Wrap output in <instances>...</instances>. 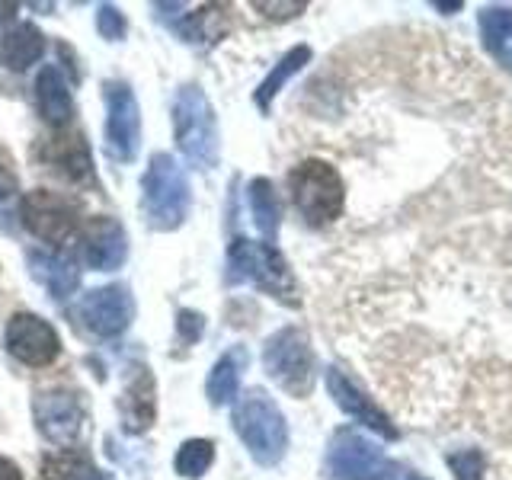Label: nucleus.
<instances>
[{
    "mask_svg": "<svg viewBox=\"0 0 512 480\" xmlns=\"http://www.w3.org/2000/svg\"><path fill=\"white\" fill-rule=\"evenodd\" d=\"M93 474L96 471H90V461L80 452H68V448H61V452L42 461L45 480H93Z\"/></svg>",
    "mask_w": 512,
    "mask_h": 480,
    "instance_id": "nucleus-26",
    "label": "nucleus"
},
{
    "mask_svg": "<svg viewBox=\"0 0 512 480\" xmlns=\"http://www.w3.org/2000/svg\"><path fill=\"white\" fill-rule=\"evenodd\" d=\"M32 420L52 445H74L84 429V407L74 391H39L32 397Z\"/></svg>",
    "mask_w": 512,
    "mask_h": 480,
    "instance_id": "nucleus-11",
    "label": "nucleus"
},
{
    "mask_svg": "<svg viewBox=\"0 0 512 480\" xmlns=\"http://www.w3.org/2000/svg\"><path fill=\"white\" fill-rule=\"evenodd\" d=\"M288 189H292L295 208L311 228H324V224H333L343 215L346 186L343 176L327 160H301L288 173Z\"/></svg>",
    "mask_w": 512,
    "mask_h": 480,
    "instance_id": "nucleus-5",
    "label": "nucleus"
},
{
    "mask_svg": "<svg viewBox=\"0 0 512 480\" xmlns=\"http://www.w3.org/2000/svg\"><path fill=\"white\" fill-rule=\"evenodd\" d=\"M176 330H180V340L189 346V343H196L199 336H202L205 320L196 311H180V314H176Z\"/></svg>",
    "mask_w": 512,
    "mask_h": 480,
    "instance_id": "nucleus-30",
    "label": "nucleus"
},
{
    "mask_svg": "<svg viewBox=\"0 0 512 480\" xmlns=\"http://www.w3.org/2000/svg\"><path fill=\"white\" fill-rule=\"evenodd\" d=\"M192 192L183 167L170 154H154L141 180V212L154 231H176L189 218Z\"/></svg>",
    "mask_w": 512,
    "mask_h": 480,
    "instance_id": "nucleus-4",
    "label": "nucleus"
},
{
    "mask_svg": "<svg viewBox=\"0 0 512 480\" xmlns=\"http://www.w3.org/2000/svg\"><path fill=\"white\" fill-rule=\"evenodd\" d=\"M448 468H452L455 480H484V468L487 461L477 448H461V452H448L445 455Z\"/></svg>",
    "mask_w": 512,
    "mask_h": 480,
    "instance_id": "nucleus-27",
    "label": "nucleus"
},
{
    "mask_svg": "<svg viewBox=\"0 0 512 480\" xmlns=\"http://www.w3.org/2000/svg\"><path fill=\"white\" fill-rule=\"evenodd\" d=\"M4 343L13 359H20L23 365H32V368L55 362L61 352V340L55 327L36 314H13L7 320Z\"/></svg>",
    "mask_w": 512,
    "mask_h": 480,
    "instance_id": "nucleus-12",
    "label": "nucleus"
},
{
    "mask_svg": "<svg viewBox=\"0 0 512 480\" xmlns=\"http://www.w3.org/2000/svg\"><path fill=\"white\" fill-rule=\"evenodd\" d=\"M80 253L84 263L96 272H112L125 263L128 256V237L125 228L109 215H96L80 231Z\"/></svg>",
    "mask_w": 512,
    "mask_h": 480,
    "instance_id": "nucleus-14",
    "label": "nucleus"
},
{
    "mask_svg": "<svg viewBox=\"0 0 512 480\" xmlns=\"http://www.w3.org/2000/svg\"><path fill=\"white\" fill-rule=\"evenodd\" d=\"M173 135L176 148L196 170H215L221 154V135L215 109L202 87L189 84L173 100Z\"/></svg>",
    "mask_w": 512,
    "mask_h": 480,
    "instance_id": "nucleus-1",
    "label": "nucleus"
},
{
    "mask_svg": "<svg viewBox=\"0 0 512 480\" xmlns=\"http://www.w3.org/2000/svg\"><path fill=\"white\" fill-rule=\"evenodd\" d=\"M253 10H260L266 20H292V16L304 13L308 10V4L304 0H292V4H269V0H253Z\"/></svg>",
    "mask_w": 512,
    "mask_h": 480,
    "instance_id": "nucleus-29",
    "label": "nucleus"
},
{
    "mask_svg": "<svg viewBox=\"0 0 512 480\" xmlns=\"http://www.w3.org/2000/svg\"><path fill=\"white\" fill-rule=\"evenodd\" d=\"M42 157H45V164H52L61 176H68L71 183H84L93 176L90 148H87V138L80 132H58L55 138H48Z\"/></svg>",
    "mask_w": 512,
    "mask_h": 480,
    "instance_id": "nucleus-16",
    "label": "nucleus"
},
{
    "mask_svg": "<svg viewBox=\"0 0 512 480\" xmlns=\"http://www.w3.org/2000/svg\"><path fill=\"white\" fill-rule=\"evenodd\" d=\"M45 52V36L39 26L32 23H16L0 36V64L10 71H26L32 68Z\"/></svg>",
    "mask_w": 512,
    "mask_h": 480,
    "instance_id": "nucleus-19",
    "label": "nucleus"
},
{
    "mask_svg": "<svg viewBox=\"0 0 512 480\" xmlns=\"http://www.w3.org/2000/svg\"><path fill=\"white\" fill-rule=\"evenodd\" d=\"M228 282H250L260 292L272 295L276 301L288 304V308H298L301 295H298V282L288 269L285 256L272 247L260 244V240L250 237H237L231 250H228Z\"/></svg>",
    "mask_w": 512,
    "mask_h": 480,
    "instance_id": "nucleus-2",
    "label": "nucleus"
},
{
    "mask_svg": "<svg viewBox=\"0 0 512 480\" xmlns=\"http://www.w3.org/2000/svg\"><path fill=\"white\" fill-rule=\"evenodd\" d=\"M93 480H109V477H103V474H93Z\"/></svg>",
    "mask_w": 512,
    "mask_h": 480,
    "instance_id": "nucleus-34",
    "label": "nucleus"
},
{
    "mask_svg": "<svg viewBox=\"0 0 512 480\" xmlns=\"http://www.w3.org/2000/svg\"><path fill=\"white\" fill-rule=\"evenodd\" d=\"M26 263H29V276L36 279L52 298L61 301V298H68V295L77 292L80 272H77V266H74L64 253L32 250V253L26 256Z\"/></svg>",
    "mask_w": 512,
    "mask_h": 480,
    "instance_id": "nucleus-17",
    "label": "nucleus"
},
{
    "mask_svg": "<svg viewBox=\"0 0 512 480\" xmlns=\"http://www.w3.org/2000/svg\"><path fill=\"white\" fill-rule=\"evenodd\" d=\"M13 10H16V4H0V26H4V23L10 20Z\"/></svg>",
    "mask_w": 512,
    "mask_h": 480,
    "instance_id": "nucleus-33",
    "label": "nucleus"
},
{
    "mask_svg": "<svg viewBox=\"0 0 512 480\" xmlns=\"http://www.w3.org/2000/svg\"><path fill=\"white\" fill-rule=\"evenodd\" d=\"M477 23L487 52L506 68H512V7H484Z\"/></svg>",
    "mask_w": 512,
    "mask_h": 480,
    "instance_id": "nucleus-21",
    "label": "nucleus"
},
{
    "mask_svg": "<svg viewBox=\"0 0 512 480\" xmlns=\"http://www.w3.org/2000/svg\"><path fill=\"white\" fill-rule=\"evenodd\" d=\"M234 432L244 442V448L250 452V458L263 468H272L279 464L288 452V426L285 416L276 407L266 391L250 388L244 397L237 400L234 407Z\"/></svg>",
    "mask_w": 512,
    "mask_h": 480,
    "instance_id": "nucleus-3",
    "label": "nucleus"
},
{
    "mask_svg": "<svg viewBox=\"0 0 512 480\" xmlns=\"http://www.w3.org/2000/svg\"><path fill=\"white\" fill-rule=\"evenodd\" d=\"M327 391L336 400V407H340L346 416H352L356 423H362L365 429H372L375 436L388 439V442H394L400 436V429L391 423V416L375 404V397H368L356 381L340 372V368H327Z\"/></svg>",
    "mask_w": 512,
    "mask_h": 480,
    "instance_id": "nucleus-13",
    "label": "nucleus"
},
{
    "mask_svg": "<svg viewBox=\"0 0 512 480\" xmlns=\"http://www.w3.org/2000/svg\"><path fill=\"white\" fill-rule=\"evenodd\" d=\"M0 480H23L20 468H16V464L4 455H0Z\"/></svg>",
    "mask_w": 512,
    "mask_h": 480,
    "instance_id": "nucleus-32",
    "label": "nucleus"
},
{
    "mask_svg": "<svg viewBox=\"0 0 512 480\" xmlns=\"http://www.w3.org/2000/svg\"><path fill=\"white\" fill-rule=\"evenodd\" d=\"M20 215L29 234H36L45 244H64L77 231V208L58 192L36 189L26 192L20 202Z\"/></svg>",
    "mask_w": 512,
    "mask_h": 480,
    "instance_id": "nucleus-9",
    "label": "nucleus"
},
{
    "mask_svg": "<svg viewBox=\"0 0 512 480\" xmlns=\"http://www.w3.org/2000/svg\"><path fill=\"white\" fill-rule=\"evenodd\" d=\"M247 199H250V215H253V224L260 228V234L266 240H276L279 234V221H282V205H279V196H276V186L263 176H256V180L247 186Z\"/></svg>",
    "mask_w": 512,
    "mask_h": 480,
    "instance_id": "nucleus-23",
    "label": "nucleus"
},
{
    "mask_svg": "<svg viewBox=\"0 0 512 480\" xmlns=\"http://www.w3.org/2000/svg\"><path fill=\"white\" fill-rule=\"evenodd\" d=\"M96 29H100V36H103V39L119 42V39L125 36V16L119 13V7L103 4L100 13H96Z\"/></svg>",
    "mask_w": 512,
    "mask_h": 480,
    "instance_id": "nucleus-28",
    "label": "nucleus"
},
{
    "mask_svg": "<svg viewBox=\"0 0 512 480\" xmlns=\"http://www.w3.org/2000/svg\"><path fill=\"white\" fill-rule=\"evenodd\" d=\"M77 317L96 336H119L135 320V298L125 285H103L93 288L77 304Z\"/></svg>",
    "mask_w": 512,
    "mask_h": 480,
    "instance_id": "nucleus-10",
    "label": "nucleus"
},
{
    "mask_svg": "<svg viewBox=\"0 0 512 480\" xmlns=\"http://www.w3.org/2000/svg\"><path fill=\"white\" fill-rule=\"evenodd\" d=\"M215 461V442L208 439H189L180 445V452H176V461L173 468L180 477L186 480H199L208 468H212Z\"/></svg>",
    "mask_w": 512,
    "mask_h": 480,
    "instance_id": "nucleus-25",
    "label": "nucleus"
},
{
    "mask_svg": "<svg viewBox=\"0 0 512 480\" xmlns=\"http://www.w3.org/2000/svg\"><path fill=\"white\" fill-rule=\"evenodd\" d=\"M327 464L336 480H426L407 464H397L356 429H340L327 448Z\"/></svg>",
    "mask_w": 512,
    "mask_h": 480,
    "instance_id": "nucleus-6",
    "label": "nucleus"
},
{
    "mask_svg": "<svg viewBox=\"0 0 512 480\" xmlns=\"http://www.w3.org/2000/svg\"><path fill=\"white\" fill-rule=\"evenodd\" d=\"M250 356L244 346H234L228 349L224 356L212 365V372H208V381H205V394H208V404L212 407H224L231 404L237 397V388H240V375H244Z\"/></svg>",
    "mask_w": 512,
    "mask_h": 480,
    "instance_id": "nucleus-20",
    "label": "nucleus"
},
{
    "mask_svg": "<svg viewBox=\"0 0 512 480\" xmlns=\"http://www.w3.org/2000/svg\"><path fill=\"white\" fill-rule=\"evenodd\" d=\"M16 196V173L10 167V157L0 151V205H10Z\"/></svg>",
    "mask_w": 512,
    "mask_h": 480,
    "instance_id": "nucleus-31",
    "label": "nucleus"
},
{
    "mask_svg": "<svg viewBox=\"0 0 512 480\" xmlns=\"http://www.w3.org/2000/svg\"><path fill=\"white\" fill-rule=\"evenodd\" d=\"M106 154L132 164L141 148V109L128 84H106Z\"/></svg>",
    "mask_w": 512,
    "mask_h": 480,
    "instance_id": "nucleus-8",
    "label": "nucleus"
},
{
    "mask_svg": "<svg viewBox=\"0 0 512 480\" xmlns=\"http://www.w3.org/2000/svg\"><path fill=\"white\" fill-rule=\"evenodd\" d=\"M119 416L125 432H144L151 429L154 416H157V391H154V378L144 365L128 372V381L119 397Z\"/></svg>",
    "mask_w": 512,
    "mask_h": 480,
    "instance_id": "nucleus-15",
    "label": "nucleus"
},
{
    "mask_svg": "<svg viewBox=\"0 0 512 480\" xmlns=\"http://www.w3.org/2000/svg\"><path fill=\"white\" fill-rule=\"evenodd\" d=\"M266 375L292 397H308L317 381V359L308 333L301 327H282L263 346Z\"/></svg>",
    "mask_w": 512,
    "mask_h": 480,
    "instance_id": "nucleus-7",
    "label": "nucleus"
},
{
    "mask_svg": "<svg viewBox=\"0 0 512 480\" xmlns=\"http://www.w3.org/2000/svg\"><path fill=\"white\" fill-rule=\"evenodd\" d=\"M36 106H39V116L52 125H68L74 116L71 90L64 84V77L55 64H45L36 77Z\"/></svg>",
    "mask_w": 512,
    "mask_h": 480,
    "instance_id": "nucleus-18",
    "label": "nucleus"
},
{
    "mask_svg": "<svg viewBox=\"0 0 512 480\" xmlns=\"http://www.w3.org/2000/svg\"><path fill=\"white\" fill-rule=\"evenodd\" d=\"M176 29V36L183 42H199V45H212L218 42L224 32H228V16L221 7H199L192 13H183L180 20L170 23Z\"/></svg>",
    "mask_w": 512,
    "mask_h": 480,
    "instance_id": "nucleus-22",
    "label": "nucleus"
},
{
    "mask_svg": "<svg viewBox=\"0 0 512 480\" xmlns=\"http://www.w3.org/2000/svg\"><path fill=\"white\" fill-rule=\"evenodd\" d=\"M308 61H311V48H308V45H298V48H292L288 55H282V61L266 74L263 84L256 87V93H253L256 106H260V109L266 112V109L272 106V100L279 96V90H282V87L288 84V80H292Z\"/></svg>",
    "mask_w": 512,
    "mask_h": 480,
    "instance_id": "nucleus-24",
    "label": "nucleus"
}]
</instances>
